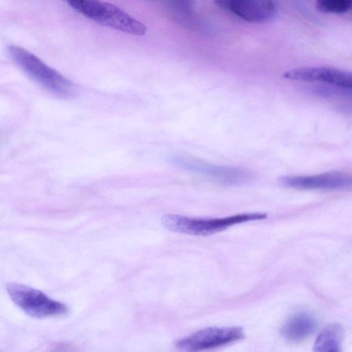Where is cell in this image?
<instances>
[{"mask_svg": "<svg viewBox=\"0 0 352 352\" xmlns=\"http://www.w3.org/2000/svg\"><path fill=\"white\" fill-rule=\"evenodd\" d=\"M239 17L251 23L270 21L276 14V8L273 0H215Z\"/></svg>", "mask_w": 352, "mask_h": 352, "instance_id": "7", "label": "cell"}, {"mask_svg": "<svg viewBox=\"0 0 352 352\" xmlns=\"http://www.w3.org/2000/svg\"><path fill=\"white\" fill-rule=\"evenodd\" d=\"M10 58L31 78L56 96L67 98L76 91L74 84L28 50L14 45L8 47Z\"/></svg>", "mask_w": 352, "mask_h": 352, "instance_id": "1", "label": "cell"}, {"mask_svg": "<svg viewBox=\"0 0 352 352\" xmlns=\"http://www.w3.org/2000/svg\"><path fill=\"white\" fill-rule=\"evenodd\" d=\"M352 7V0H317L318 11L325 13L345 14Z\"/></svg>", "mask_w": 352, "mask_h": 352, "instance_id": "12", "label": "cell"}, {"mask_svg": "<svg viewBox=\"0 0 352 352\" xmlns=\"http://www.w3.org/2000/svg\"><path fill=\"white\" fill-rule=\"evenodd\" d=\"M317 327L315 316L305 311L296 312L285 322L282 329V336L288 341L298 342L311 336Z\"/></svg>", "mask_w": 352, "mask_h": 352, "instance_id": "10", "label": "cell"}, {"mask_svg": "<svg viewBox=\"0 0 352 352\" xmlns=\"http://www.w3.org/2000/svg\"><path fill=\"white\" fill-rule=\"evenodd\" d=\"M98 23L134 36H141L146 33L147 28L116 5L104 2Z\"/></svg>", "mask_w": 352, "mask_h": 352, "instance_id": "9", "label": "cell"}, {"mask_svg": "<svg viewBox=\"0 0 352 352\" xmlns=\"http://www.w3.org/2000/svg\"><path fill=\"white\" fill-rule=\"evenodd\" d=\"M244 336L241 327H210L200 329L177 341L176 346L185 351H199L238 341Z\"/></svg>", "mask_w": 352, "mask_h": 352, "instance_id": "4", "label": "cell"}, {"mask_svg": "<svg viewBox=\"0 0 352 352\" xmlns=\"http://www.w3.org/2000/svg\"><path fill=\"white\" fill-rule=\"evenodd\" d=\"M285 79L302 82H319L345 89L352 87L351 72L327 67H303L289 69Z\"/></svg>", "mask_w": 352, "mask_h": 352, "instance_id": "6", "label": "cell"}, {"mask_svg": "<svg viewBox=\"0 0 352 352\" xmlns=\"http://www.w3.org/2000/svg\"><path fill=\"white\" fill-rule=\"evenodd\" d=\"M343 336L344 329L340 324H329L318 336L313 350L340 352Z\"/></svg>", "mask_w": 352, "mask_h": 352, "instance_id": "11", "label": "cell"}, {"mask_svg": "<svg viewBox=\"0 0 352 352\" xmlns=\"http://www.w3.org/2000/svg\"><path fill=\"white\" fill-rule=\"evenodd\" d=\"M6 289L12 300L28 315L36 318L63 316L68 307L50 298L42 292L30 287L10 283Z\"/></svg>", "mask_w": 352, "mask_h": 352, "instance_id": "3", "label": "cell"}, {"mask_svg": "<svg viewBox=\"0 0 352 352\" xmlns=\"http://www.w3.org/2000/svg\"><path fill=\"white\" fill-rule=\"evenodd\" d=\"M169 161L181 168L206 175L226 183H241L248 178L247 173L241 170L212 165L193 158L175 156Z\"/></svg>", "mask_w": 352, "mask_h": 352, "instance_id": "8", "label": "cell"}, {"mask_svg": "<svg viewBox=\"0 0 352 352\" xmlns=\"http://www.w3.org/2000/svg\"><path fill=\"white\" fill-rule=\"evenodd\" d=\"M284 186L302 190H350L352 177L340 171H330L309 176H282L278 179Z\"/></svg>", "mask_w": 352, "mask_h": 352, "instance_id": "5", "label": "cell"}, {"mask_svg": "<svg viewBox=\"0 0 352 352\" xmlns=\"http://www.w3.org/2000/svg\"><path fill=\"white\" fill-rule=\"evenodd\" d=\"M266 213L238 214L222 218H192L178 214H166L162 223L168 230L196 236H208L222 232L236 224L262 220Z\"/></svg>", "mask_w": 352, "mask_h": 352, "instance_id": "2", "label": "cell"}]
</instances>
